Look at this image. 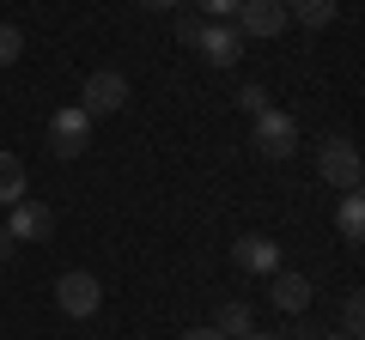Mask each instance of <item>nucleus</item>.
Listing matches in <instances>:
<instances>
[{
	"instance_id": "obj_24",
	"label": "nucleus",
	"mask_w": 365,
	"mask_h": 340,
	"mask_svg": "<svg viewBox=\"0 0 365 340\" xmlns=\"http://www.w3.org/2000/svg\"><path fill=\"white\" fill-rule=\"evenodd\" d=\"M244 340H280V334H256V328H250V334H244Z\"/></svg>"
},
{
	"instance_id": "obj_21",
	"label": "nucleus",
	"mask_w": 365,
	"mask_h": 340,
	"mask_svg": "<svg viewBox=\"0 0 365 340\" xmlns=\"http://www.w3.org/2000/svg\"><path fill=\"white\" fill-rule=\"evenodd\" d=\"M13 249H19V243H13V231L0 225V262H13Z\"/></svg>"
},
{
	"instance_id": "obj_8",
	"label": "nucleus",
	"mask_w": 365,
	"mask_h": 340,
	"mask_svg": "<svg viewBox=\"0 0 365 340\" xmlns=\"http://www.w3.org/2000/svg\"><path fill=\"white\" fill-rule=\"evenodd\" d=\"M232 262L244 267V274H274V267H280V243L262 237V231H244V237L232 243Z\"/></svg>"
},
{
	"instance_id": "obj_10",
	"label": "nucleus",
	"mask_w": 365,
	"mask_h": 340,
	"mask_svg": "<svg viewBox=\"0 0 365 340\" xmlns=\"http://www.w3.org/2000/svg\"><path fill=\"white\" fill-rule=\"evenodd\" d=\"M311 280L304 274H287V267H274V286H268V298H274V310H287V316H304L311 310Z\"/></svg>"
},
{
	"instance_id": "obj_16",
	"label": "nucleus",
	"mask_w": 365,
	"mask_h": 340,
	"mask_svg": "<svg viewBox=\"0 0 365 340\" xmlns=\"http://www.w3.org/2000/svg\"><path fill=\"white\" fill-rule=\"evenodd\" d=\"M19 55H25V31H19V25H0V67H13Z\"/></svg>"
},
{
	"instance_id": "obj_17",
	"label": "nucleus",
	"mask_w": 365,
	"mask_h": 340,
	"mask_svg": "<svg viewBox=\"0 0 365 340\" xmlns=\"http://www.w3.org/2000/svg\"><path fill=\"white\" fill-rule=\"evenodd\" d=\"M341 328H347V340H359V328H365V304H359V292L341 304Z\"/></svg>"
},
{
	"instance_id": "obj_23",
	"label": "nucleus",
	"mask_w": 365,
	"mask_h": 340,
	"mask_svg": "<svg viewBox=\"0 0 365 340\" xmlns=\"http://www.w3.org/2000/svg\"><path fill=\"white\" fill-rule=\"evenodd\" d=\"M140 6H182V0H140Z\"/></svg>"
},
{
	"instance_id": "obj_12",
	"label": "nucleus",
	"mask_w": 365,
	"mask_h": 340,
	"mask_svg": "<svg viewBox=\"0 0 365 340\" xmlns=\"http://www.w3.org/2000/svg\"><path fill=\"white\" fill-rule=\"evenodd\" d=\"M335 231H341V243H359V237H365V201H359V195H347V201H341Z\"/></svg>"
},
{
	"instance_id": "obj_15",
	"label": "nucleus",
	"mask_w": 365,
	"mask_h": 340,
	"mask_svg": "<svg viewBox=\"0 0 365 340\" xmlns=\"http://www.w3.org/2000/svg\"><path fill=\"white\" fill-rule=\"evenodd\" d=\"M237 110H244V116H262V110H274V104H268V85H256V79H250V85H237Z\"/></svg>"
},
{
	"instance_id": "obj_18",
	"label": "nucleus",
	"mask_w": 365,
	"mask_h": 340,
	"mask_svg": "<svg viewBox=\"0 0 365 340\" xmlns=\"http://www.w3.org/2000/svg\"><path fill=\"white\" fill-rule=\"evenodd\" d=\"M201 13H207V25H225V18L237 13V0H195Z\"/></svg>"
},
{
	"instance_id": "obj_9",
	"label": "nucleus",
	"mask_w": 365,
	"mask_h": 340,
	"mask_svg": "<svg viewBox=\"0 0 365 340\" xmlns=\"http://www.w3.org/2000/svg\"><path fill=\"white\" fill-rule=\"evenodd\" d=\"M201 55H207L213 67H237L244 61V37H237V25H201Z\"/></svg>"
},
{
	"instance_id": "obj_11",
	"label": "nucleus",
	"mask_w": 365,
	"mask_h": 340,
	"mask_svg": "<svg viewBox=\"0 0 365 340\" xmlns=\"http://www.w3.org/2000/svg\"><path fill=\"white\" fill-rule=\"evenodd\" d=\"M25 201V158L19 152H0V207Z\"/></svg>"
},
{
	"instance_id": "obj_2",
	"label": "nucleus",
	"mask_w": 365,
	"mask_h": 340,
	"mask_svg": "<svg viewBox=\"0 0 365 340\" xmlns=\"http://www.w3.org/2000/svg\"><path fill=\"white\" fill-rule=\"evenodd\" d=\"M122 104H128V79H122L116 67H98V73H86V85H79V110H86L91 122H98V116H116Z\"/></svg>"
},
{
	"instance_id": "obj_6",
	"label": "nucleus",
	"mask_w": 365,
	"mask_h": 340,
	"mask_svg": "<svg viewBox=\"0 0 365 340\" xmlns=\"http://www.w3.org/2000/svg\"><path fill=\"white\" fill-rule=\"evenodd\" d=\"M237 37H280L292 25L287 18V0H237Z\"/></svg>"
},
{
	"instance_id": "obj_20",
	"label": "nucleus",
	"mask_w": 365,
	"mask_h": 340,
	"mask_svg": "<svg viewBox=\"0 0 365 340\" xmlns=\"http://www.w3.org/2000/svg\"><path fill=\"white\" fill-rule=\"evenodd\" d=\"M182 340H225L220 328H182Z\"/></svg>"
},
{
	"instance_id": "obj_4",
	"label": "nucleus",
	"mask_w": 365,
	"mask_h": 340,
	"mask_svg": "<svg viewBox=\"0 0 365 340\" xmlns=\"http://www.w3.org/2000/svg\"><path fill=\"white\" fill-rule=\"evenodd\" d=\"M91 146V116L79 104H67V110H55L49 116V152L55 158H79Z\"/></svg>"
},
{
	"instance_id": "obj_19",
	"label": "nucleus",
	"mask_w": 365,
	"mask_h": 340,
	"mask_svg": "<svg viewBox=\"0 0 365 340\" xmlns=\"http://www.w3.org/2000/svg\"><path fill=\"white\" fill-rule=\"evenodd\" d=\"M201 25H207V18L182 13V18H177V43H189V49H195V43H201Z\"/></svg>"
},
{
	"instance_id": "obj_14",
	"label": "nucleus",
	"mask_w": 365,
	"mask_h": 340,
	"mask_svg": "<svg viewBox=\"0 0 365 340\" xmlns=\"http://www.w3.org/2000/svg\"><path fill=\"white\" fill-rule=\"evenodd\" d=\"M213 328H220L225 340H244V334H250V304H237V298L220 304V322H213Z\"/></svg>"
},
{
	"instance_id": "obj_7",
	"label": "nucleus",
	"mask_w": 365,
	"mask_h": 340,
	"mask_svg": "<svg viewBox=\"0 0 365 340\" xmlns=\"http://www.w3.org/2000/svg\"><path fill=\"white\" fill-rule=\"evenodd\" d=\"M6 231H13V243H43V237L55 231V213L43 207V201H13V219H6Z\"/></svg>"
},
{
	"instance_id": "obj_13",
	"label": "nucleus",
	"mask_w": 365,
	"mask_h": 340,
	"mask_svg": "<svg viewBox=\"0 0 365 340\" xmlns=\"http://www.w3.org/2000/svg\"><path fill=\"white\" fill-rule=\"evenodd\" d=\"M287 18H299V25L323 31L329 18H335V0H287Z\"/></svg>"
},
{
	"instance_id": "obj_1",
	"label": "nucleus",
	"mask_w": 365,
	"mask_h": 340,
	"mask_svg": "<svg viewBox=\"0 0 365 340\" xmlns=\"http://www.w3.org/2000/svg\"><path fill=\"white\" fill-rule=\"evenodd\" d=\"M317 176H323V183H335V188H347V195H359V176H365L359 146H353L347 134L323 140V152H317Z\"/></svg>"
},
{
	"instance_id": "obj_3",
	"label": "nucleus",
	"mask_w": 365,
	"mask_h": 340,
	"mask_svg": "<svg viewBox=\"0 0 365 340\" xmlns=\"http://www.w3.org/2000/svg\"><path fill=\"white\" fill-rule=\"evenodd\" d=\"M55 304H61V316L86 322V316H98V304H104V286H98V274L73 267V274H61V280H55Z\"/></svg>"
},
{
	"instance_id": "obj_5",
	"label": "nucleus",
	"mask_w": 365,
	"mask_h": 340,
	"mask_svg": "<svg viewBox=\"0 0 365 340\" xmlns=\"http://www.w3.org/2000/svg\"><path fill=\"white\" fill-rule=\"evenodd\" d=\"M256 152L287 164V158L299 152V122H292L287 110H262V116H256Z\"/></svg>"
},
{
	"instance_id": "obj_22",
	"label": "nucleus",
	"mask_w": 365,
	"mask_h": 340,
	"mask_svg": "<svg viewBox=\"0 0 365 340\" xmlns=\"http://www.w3.org/2000/svg\"><path fill=\"white\" fill-rule=\"evenodd\" d=\"M299 340H347V334H299Z\"/></svg>"
}]
</instances>
